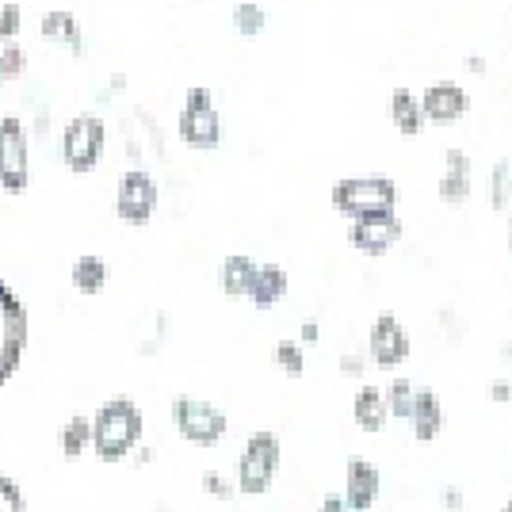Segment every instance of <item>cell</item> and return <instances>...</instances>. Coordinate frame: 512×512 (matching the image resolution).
Listing matches in <instances>:
<instances>
[{
    "instance_id": "1",
    "label": "cell",
    "mask_w": 512,
    "mask_h": 512,
    "mask_svg": "<svg viewBox=\"0 0 512 512\" xmlns=\"http://www.w3.org/2000/svg\"><path fill=\"white\" fill-rule=\"evenodd\" d=\"M146 436V417L134 398H107L92 413V455L100 463H127Z\"/></svg>"
},
{
    "instance_id": "2",
    "label": "cell",
    "mask_w": 512,
    "mask_h": 512,
    "mask_svg": "<svg viewBox=\"0 0 512 512\" xmlns=\"http://www.w3.org/2000/svg\"><path fill=\"white\" fill-rule=\"evenodd\" d=\"M279 459H283V448H279L276 432H253L241 448V459H237V493L264 497L276 482Z\"/></svg>"
},
{
    "instance_id": "3",
    "label": "cell",
    "mask_w": 512,
    "mask_h": 512,
    "mask_svg": "<svg viewBox=\"0 0 512 512\" xmlns=\"http://www.w3.org/2000/svg\"><path fill=\"white\" fill-rule=\"evenodd\" d=\"M27 337H31V318L20 295L0 279V386L8 383L23 363L27 352Z\"/></svg>"
},
{
    "instance_id": "4",
    "label": "cell",
    "mask_w": 512,
    "mask_h": 512,
    "mask_svg": "<svg viewBox=\"0 0 512 512\" xmlns=\"http://www.w3.org/2000/svg\"><path fill=\"white\" fill-rule=\"evenodd\" d=\"M394 203H398V188L386 176H348L333 184V207L348 218L394 211Z\"/></svg>"
},
{
    "instance_id": "5",
    "label": "cell",
    "mask_w": 512,
    "mask_h": 512,
    "mask_svg": "<svg viewBox=\"0 0 512 512\" xmlns=\"http://www.w3.org/2000/svg\"><path fill=\"white\" fill-rule=\"evenodd\" d=\"M172 425L195 448H214L230 432V417L211 402H203V398L180 394V398H172Z\"/></svg>"
},
{
    "instance_id": "6",
    "label": "cell",
    "mask_w": 512,
    "mask_h": 512,
    "mask_svg": "<svg viewBox=\"0 0 512 512\" xmlns=\"http://www.w3.org/2000/svg\"><path fill=\"white\" fill-rule=\"evenodd\" d=\"M180 138L195 146V150H214L222 142V119L214 107L211 88L195 85L184 96V111H180Z\"/></svg>"
},
{
    "instance_id": "7",
    "label": "cell",
    "mask_w": 512,
    "mask_h": 512,
    "mask_svg": "<svg viewBox=\"0 0 512 512\" xmlns=\"http://www.w3.org/2000/svg\"><path fill=\"white\" fill-rule=\"evenodd\" d=\"M107 130L100 115H73L62 130V157L73 172H88L104 153Z\"/></svg>"
},
{
    "instance_id": "8",
    "label": "cell",
    "mask_w": 512,
    "mask_h": 512,
    "mask_svg": "<svg viewBox=\"0 0 512 512\" xmlns=\"http://www.w3.org/2000/svg\"><path fill=\"white\" fill-rule=\"evenodd\" d=\"M31 184V150H27V130L16 115L0 119V188L23 192Z\"/></svg>"
},
{
    "instance_id": "9",
    "label": "cell",
    "mask_w": 512,
    "mask_h": 512,
    "mask_svg": "<svg viewBox=\"0 0 512 512\" xmlns=\"http://www.w3.org/2000/svg\"><path fill=\"white\" fill-rule=\"evenodd\" d=\"M157 180L146 169H127L119 176V188H115V214L130 222V226H142L150 222L157 211Z\"/></svg>"
},
{
    "instance_id": "10",
    "label": "cell",
    "mask_w": 512,
    "mask_h": 512,
    "mask_svg": "<svg viewBox=\"0 0 512 512\" xmlns=\"http://www.w3.org/2000/svg\"><path fill=\"white\" fill-rule=\"evenodd\" d=\"M398 237H402V218L394 211L352 218V245L367 256H383L386 249L398 245Z\"/></svg>"
},
{
    "instance_id": "11",
    "label": "cell",
    "mask_w": 512,
    "mask_h": 512,
    "mask_svg": "<svg viewBox=\"0 0 512 512\" xmlns=\"http://www.w3.org/2000/svg\"><path fill=\"white\" fill-rule=\"evenodd\" d=\"M409 356V337L394 314H379L367 333V360L379 367H398Z\"/></svg>"
},
{
    "instance_id": "12",
    "label": "cell",
    "mask_w": 512,
    "mask_h": 512,
    "mask_svg": "<svg viewBox=\"0 0 512 512\" xmlns=\"http://www.w3.org/2000/svg\"><path fill=\"white\" fill-rule=\"evenodd\" d=\"M379 490H383V478H379V467L367 463V459H352L348 463V478H344V509L348 512H371L375 501H379Z\"/></svg>"
},
{
    "instance_id": "13",
    "label": "cell",
    "mask_w": 512,
    "mask_h": 512,
    "mask_svg": "<svg viewBox=\"0 0 512 512\" xmlns=\"http://www.w3.org/2000/svg\"><path fill=\"white\" fill-rule=\"evenodd\" d=\"M421 115L432 119V123H455V119H463L467 115V92L455 85V81H440V85H428L421 96Z\"/></svg>"
},
{
    "instance_id": "14",
    "label": "cell",
    "mask_w": 512,
    "mask_h": 512,
    "mask_svg": "<svg viewBox=\"0 0 512 512\" xmlns=\"http://www.w3.org/2000/svg\"><path fill=\"white\" fill-rule=\"evenodd\" d=\"M448 425V417H444V406H440V398L432 394V390H417V398H413V413H409V428H413V436L428 444V440H436L440 432Z\"/></svg>"
},
{
    "instance_id": "15",
    "label": "cell",
    "mask_w": 512,
    "mask_h": 512,
    "mask_svg": "<svg viewBox=\"0 0 512 512\" xmlns=\"http://www.w3.org/2000/svg\"><path fill=\"white\" fill-rule=\"evenodd\" d=\"M352 417H356V428L360 432H383L390 425V409H386V398L379 386H360L356 398H352Z\"/></svg>"
},
{
    "instance_id": "16",
    "label": "cell",
    "mask_w": 512,
    "mask_h": 512,
    "mask_svg": "<svg viewBox=\"0 0 512 512\" xmlns=\"http://www.w3.org/2000/svg\"><path fill=\"white\" fill-rule=\"evenodd\" d=\"M283 295H287V272H283L279 264H256L253 283H249L245 299L253 302L256 310H268V306H276Z\"/></svg>"
},
{
    "instance_id": "17",
    "label": "cell",
    "mask_w": 512,
    "mask_h": 512,
    "mask_svg": "<svg viewBox=\"0 0 512 512\" xmlns=\"http://www.w3.org/2000/svg\"><path fill=\"white\" fill-rule=\"evenodd\" d=\"M448 169L440 176V199L444 203H463L470 195V157L463 150H448Z\"/></svg>"
},
{
    "instance_id": "18",
    "label": "cell",
    "mask_w": 512,
    "mask_h": 512,
    "mask_svg": "<svg viewBox=\"0 0 512 512\" xmlns=\"http://www.w3.org/2000/svg\"><path fill=\"white\" fill-rule=\"evenodd\" d=\"M253 272H256V260L253 256H226L222 260V268H218V287L230 295V299H245V291H249V283H253Z\"/></svg>"
},
{
    "instance_id": "19",
    "label": "cell",
    "mask_w": 512,
    "mask_h": 512,
    "mask_svg": "<svg viewBox=\"0 0 512 512\" xmlns=\"http://www.w3.org/2000/svg\"><path fill=\"white\" fill-rule=\"evenodd\" d=\"M390 115H394V127L402 130L406 138H417V134H421L425 115H421V100H417L409 88H394V96H390Z\"/></svg>"
},
{
    "instance_id": "20",
    "label": "cell",
    "mask_w": 512,
    "mask_h": 512,
    "mask_svg": "<svg viewBox=\"0 0 512 512\" xmlns=\"http://www.w3.org/2000/svg\"><path fill=\"white\" fill-rule=\"evenodd\" d=\"M69 279L81 295H100L107 287V260L104 256H77L69 268Z\"/></svg>"
},
{
    "instance_id": "21",
    "label": "cell",
    "mask_w": 512,
    "mask_h": 512,
    "mask_svg": "<svg viewBox=\"0 0 512 512\" xmlns=\"http://www.w3.org/2000/svg\"><path fill=\"white\" fill-rule=\"evenodd\" d=\"M58 444H62L65 459H81V455L92 448V417L73 413L62 425V432H58Z\"/></svg>"
},
{
    "instance_id": "22",
    "label": "cell",
    "mask_w": 512,
    "mask_h": 512,
    "mask_svg": "<svg viewBox=\"0 0 512 512\" xmlns=\"http://www.w3.org/2000/svg\"><path fill=\"white\" fill-rule=\"evenodd\" d=\"M39 27H43L46 39H65V46L73 54H81V27H77V20L69 12H46Z\"/></svg>"
},
{
    "instance_id": "23",
    "label": "cell",
    "mask_w": 512,
    "mask_h": 512,
    "mask_svg": "<svg viewBox=\"0 0 512 512\" xmlns=\"http://www.w3.org/2000/svg\"><path fill=\"white\" fill-rule=\"evenodd\" d=\"M386 409H390V417L394 421H406L409 425V413H413V398H417V390L409 379H394V383L386 386Z\"/></svg>"
},
{
    "instance_id": "24",
    "label": "cell",
    "mask_w": 512,
    "mask_h": 512,
    "mask_svg": "<svg viewBox=\"0 0 512 512\" xmlns=\"http://www.w3.org/2000/svg\"><path fill=\"white\" fill-rule=\"evenodd\" d=\"M272 356H276V367H279V371H287L291 379H299L302 371H306V352H302L299 341H279Z\"/></svg>"
},
{
    "instance_id": "25",
    "label": "cell",
    "mask_w": 512,
    "mask_h": 512,
    "mask_svg": "<svg viewBox=\"0 0 512 512\" xmlns=\"http://www.w3.org/2000/svg\"><path fill=\"white\" fill-rule=\"evenodd\" d=\"M234 27L241 35H260L264 31V8L253 4V0H245V4H237L234 8Z\"/></svg>"
},
{
    "instance_id": "26",
    "label": "cell",
    "mask_w": 512,
    "mask_h": 512,
    "mask_svg": "<svg viewBox=\"0 0 512 512\" xmlns=\"http://www.w3.org/2000/svg\"><path fill=\"white\" fill-rule=\"evenodd\" d=\"M199 482H203V493L214 497V501H234L237 497V486L222 474V470H203V478H199Z\"/></svg>"
},
{
    "instance_id": "27",
    "label": "cell",
    "mask_w": 512,
    "mask_h": 512,
    "mask_svg": "<svg viewBox=\"0 0 512 512\" xmlns=\"http://www.w3.org/2000/svg\"><path fill=\"white\" fill-rule=\"evenodd\" d=\"M23 65H27V54H23V46H16V43L0 46V81H12V77H20Z\"/></svg>"
},
{
    "instance_id": "28",
    "label": "cell",
    "mask_w": 512,
    "mask_h": 512,
    "mask_svg": "<svg viewBox=\"0 0 512 512\" xmlns=\"http://www.w3.org/2000/svg\"><path fill=\"white\" fill-rule=\"evenodd\" d=\"M0 512H27V497L4 470H0Z\"/></svg>"
},
{
    "instance_id": "29",
    "label": "cell",
    "mask_w": 512,
    "mask_h": 512,
    "mask_svg": "<svg viewBox=\"0 0 512 512\" xmlns=\"http://www.w3.org/2000/svg\"><path fill=\"white\" fill-rule=\"evenodd\" d=\"M509 161H501V165H493V211H501V207H509L512 199V184H509Z\"/></svg>"
},
{
    "instance_id": "30",
    "label": "cell",
    "mask_w": 512,
    "mask_h": 512,
    "mask_svg": "<svg viewBox=\"0 0 512 512\" xmlns=\"http://www.w3.org/2000/svg\"><path fill=\"white\" fill-rule=\"evenodd\" d=\"M20 23H23V8L16 0L0 4V39H16L20 35Z\"/></svg>"
},
{
    "instance_id": "31",
    "label": "cell",
    "mask_w": 512,
    "mask_h": 512,
    "mask_svg": "<svg viewBox=\"0 0 512 512\" xmlns=\"http://www.w3.org/2000/svg\"><path fill=\"white\" fill-rule=\"evenodd\" d=\"M341 375H348V379H363V375H367V360H363L360 352H344Z\"/></svg>"
},
{
    "instance_id": "32",
    "label": "cell",
    "mask_w": 512,
    "mask_h": 512,
    "mask_svg": "<svg viewBox=\"0 0 512 512\" xmlns=\"http://www.w3.org/2000/svg\"><path fill=\"white\" fill-rule=\"evenodd\" d=\"M444 512H467V493L459 490V486L444 490Z\"/></svg>"
},
{
    "instance_id": "33",
    "label": "cell",
    "mask_w": 512,
    "mask_h": 512,
    "mask_svg": "<svg viewBox=\"0 0 512 512\" xmlns=\"http://www.w3.org/2000/svg\"><path fill=\"white\" fill-rule=\"evenodd\" d=\"M490 398L497 402V406H501V402H512V383H509V379H493Z\"/></svg>"
},
{
    "instance_id": "34",
    "label": "cell",
    "mask_w": 512,
    "mask_h": 512,
    "mask_svg": "<svg viewBox=\"0 0 512 512\" xmlns=\"http://www.w3.org/2000/svg\"><path fill=\"white\" fill-rule=\"evenodd\" d=\"M299 337H302V344H314V341H318V337H321L318 321H314V318H310V321H302Z\"/></svg>"
},
{
    "instance_id": "35",
    "label": "cell",
    "mask_w": 512,
    "mask_h": 512,
    "mask_svg": "<svg viewBox=\"0 0 512 512\" xmlns=\"http://www.w3.org/2000/svg\"><path fill=\"white\" fill-rule=\"evenodd\" d=\"M318 512H348V509H344V497H341V493H329V497L321 501Z\"/></svg>"
},
{
    "instance_id": "36",
    "label": "cell",
    "mask_w": 512,
    "mask_h": 512,
    "mask_svg": "<svg viewBox=\"0 0 512 512\" xmlns=\"http://www.w3.org/2000/svg\"><path fill=\"white\" fill-rule=\"evenodd\" d=\"M134 463H138V467L153 463V448H142V444H138V448H134Z\"/></svg>"
},
{
    "instance_id": "37",
    "label": "cell",
    "mask_w": 512,
    "mask_h": 512,
    "mask_svg": "<svg viewBox=\"0 0 512 512\" xmlns=\"http://www.w3.org/2000/svg\"><path fill=\"white\" fill-rule=\"evenodd\" d=\"M509 249H512V222H509Z\"/></svg>"
},
{
    "instance_id": "38",
    "label": "cell",
    "mask_w": 512,
    "mask_h": 512,
    "mask_svg": "<svg viewBox=\"0 0 512 512\" xmlns=\"http://www.w3.org/2000/svg\"><path fill=\"white\" fill-rule=\"evenodd\" d=\"M501 512H512V501H509V505H505V509H501Z\"/></svg>"
}]
</instances>
